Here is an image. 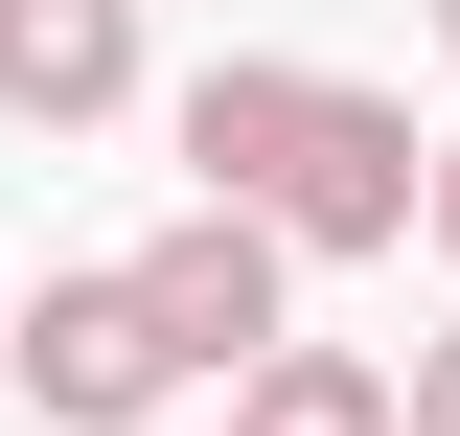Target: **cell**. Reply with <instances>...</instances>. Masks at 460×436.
Wrapping results in <instances>:
<instances>
[{"label":"cell","instance_id":"6da1fadb","mask_svg":"<svg viewBox=\"0 0 460 436\" xmlns=\"http://www.w3.org/2000/svg\"><path fill=\"white\" fill-rule=\"evenodd\" d=\"M184 184H230V207H277L299 253H414V184H438V138H414L368 69H299V47H208L184 69Z\"/></svg>","mask_w":460,"mask_h":436},{"label":"cell","instance_id":"7a4b0ae2","mask_svg":"<svg viewBox=\"0 0 460 436\" xmlns=\"http://www.w3.org/2000/svg\"><path fill=\"white\" fill-rule=\"evenodd\" d=\"M0 390H23L47 436H115V414H162V390H208V368L162 344V299H138V253H115V275H47V299H0Z\"/></svg>","mask_w":460,"mask_h":436},{"label":"cell","instance_id":"3957f363","mask_svg":"<svg viewBox=\"0 0 460 436\" xmlns=\"http://www.w3.org/2000/svg\"><path fill=\"white\" fill-rule=\"evenodd\" d=\"M138 299H162V344L230 390L253 344L299 322V230H277V207H230V184H184V230H138Z\"/></svg>","mask_w":460,"mask_h":436},{"label":"cell","instance_id":"277c9868","mask_svg":"<svg viewBox=\"0 0 460 436\" xmlns=\"http://www.w3.org/2000/svg\"><path fill=\"white\" fill-rule=\"evenodd\" d=\"M0 115H23V138L138 115V0H0Z\"/></svg>","mask_w":460,"mask_h":436},{"label":"cell","instance_id":"5b68a950","mask_svg":"<svg viewBox=\"0 0 460 436\" xmlns=\"http://www.w3.org/2000/svg\"><path fill=\"white\" fill-rule=\"evenodd\" d=\"M230 436H392V368H345V344H253V368H230Z\"/></svg>","mask_w":460,"mask_h":436},{"label":"cell","instance_id":"8992f818","mask_svg":"<svg viewBox=\"0 0 460 436\" xmlns=\"http://www.w3.org/2000/svg\"><path fill=\"white\" fill-rule=\"evenodd\" d=\"M392 436H460V322H438V344L392 368Z\"/></svg>","mask_w":460,"mask_h":436},{"label":"cell","instance_id":"52a82bcc","mask_svg":"<svg viewBox=\"0 0 460 436\" xmlns=\"http://www.w3.org/2000/svg\"><path fill=\"white\" fill-rule=\"evenodd\" d=\"M414 230H438V253H460V138H438V184H414Z\"/></svg>","mask_w":460,"mask_h":436},{"label":"cell","instance_id":"ba28073f","mask_svg":"<svg viewBox=\"0 0 460 436\" xmlns=\"http://www.w3.org/2000/svg\"><path fill=\"white\" fill-rule=\"evenodd\" d=\"M438 47H460V0H438Z\"/></svg>","mask_w":460,"mask_h":436},{"label":"cell","instance_id":"9c48e42d","mask_svg":"<svg viewBox=\"0 0 460 436\" xmlns=\"http://www.w3.org/2000/svg\"><path fill=\"white\" fill-rule=\"evenodd\" d=\"M115 436H162V414H115Z\"/></svg>","mask_w":460,"mask_h":436}]
</instances>
